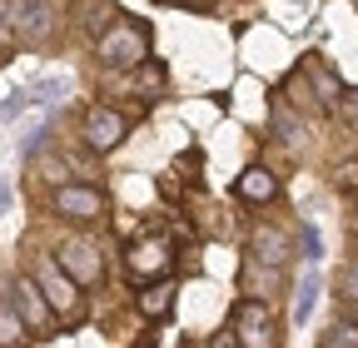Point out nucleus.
Masks as SVG:
<instances>
[{"instance_id":"nucleus-1","label":"nucleus","mask_w":358,"mask_h":348,"mask_svg":"<svg viewBox=\"0 0 358 348\" xmlns=\"http://www.w3.org/2000/svg\"><path fill=\"white\" fill-rule=\"evenodd\" d=\"M95 60L115 75H129L134 65L150 60V25L134 20V15H120L100 40H95Z\"/></svg>"},{"instance_id":"nucleus-2","label":"nucleus","mask_w":358,"mask_h":348,"mask_svg":"<svg viewBox=\"0 0 358 348\" xmlns=\"http://www.w3.org/2000/svg\"><path fill=\"white\" fill-rule=\"evenodd\" d=\"M25 274L40 284L45 303L55 309L60 324H80V319H85V289L55 264V254H30V269H25Z\"/></svg>"},{"instance_id":"nucleus-3","label":"nucleus","mask_w":358,"mask_h":348,"mask_svg":"<svg viewBox=\"0 0 358 348\" xmlns=\"http://www.w3.org/2000/svg\"><path fill=\"white\" fill-rule=\"evenodd\" d=\"M229 328H234L239 348H284L279 314H274V303H264V298H234Z\"/></svg>"},{"instance_id":"nucleus-4","label":"nucleus","mask_w":358,"mask_h":348,"mask_svg":"<svg viewBox=\"0 0 358 348\" xmlns=\"http://www.w3.org/2000/svg\"><path fill=\"white\" fill-rule=\"evenodd\" d=\"M50 214H55V219H65V224L90 229V224H100L105 214H110V199H105V189H100V184L70 180V184L50 189Z\"/></svg>"},{"instance_id":"nucleus-5","label":"nucleus","mask_w":358,"mask_h":348,"mask_svg":"<svg viewBox=\"0 0 358 348\" xmlns=\"http://www.w3.org/2000/svg\"><path fill=\"white\" fill-rule=\"evenodd\" d=\"M55 264L80 284V289H100L105 284V254L95 239H85V234H70L55 244Z\"/></svg>"},{"instance_id":"nucleus-6","label":"nucleus","mask_w":358,"mask_h":348,"mask_svg":"<svg viewBox=\"0 0 358 348\" xmlns=\"http://www.w3.org/2000/svg\"><path fill=\"white\" fill-rule=\"evenodd\" d=\"M174 269V244L164 234H140L129 249H124V274L134 284H155V279H169Z\"/></svg>"},{"instance_id":"nucleus-7","label":"nucleus","mask_w":358,"mask_h":348,"mask_svg":"<svg viewBox=\"0 0 358 348\" xmlns=\"http://www.w3.org/2000/svg\"><path fill=\"white\" fill-rule=\"evenodd\" d=\"M6 293H10V303H15L20 324L30 328V338H50V333L60 328L55 309H50V303H45V293H40V284H35L30 274H15V279L6 284Z\"/></svg>"},{"instance_id":"nucleus-8","label":"nucleus","mask_w":358,"mask_h":348,"mask_svg":"<svg viewBox=\"0 0 358 348\" xmlns=\"http://www.w3.org/2000/svg\"><path fill=\"white\" fill-rule=\"evenodd\" d=\"M124 135H129V115L115 110V105H90V110L80 115V140H85L90 154H110V150H120Z\"/></svg>"},{"instance_id":"nucleus-9","label":"nucleus","mask_w":358,"mask_h":348,"mask_svg":"<svg viewBox=\"0 0 358 348\" xmlns=\"http://www.w3.org/2000/svg\"><path fill=\"white\" fill-rule=\"evenodd\" d=\"M239 284V298H264V303H279L289 293V269H274V264H259V259L244 254V264L234 274Z\"/></svg>"},{"instance_id":"nucleus-10","label":"nucleus","mask_w":358,"mask_h":348,"mask_svg":"<svg viewBox=\"0 0 358 348\" xmlns=\"http://www.w3.org/2000/svg\"><path fill=\"white\" fill-rule=\"evenodd\" d=\"M244 254H249V259H259V264L289 269V259H294V239H289V229H284V224L259 219V224L249 229V239H244Z\"/></svg>"},{"instance_id":"nucleus-11","label":"nucleus","mask_w":358,"mask_h":348,"mask_svg":"<svg viewBox=\"0 0 358 348\" xmlns=\"http://www.w3.org/2000/svg\"><path fill=\"white\" fill-rule=\"evenodd\" d=\"M234 199H239V204H254V209L274 204V199H279V174L268 169V164H249L239 180H234Z\"/></svg>"},{"instance_id":"nucleus-12","label":"nucleus","mask_w":358,"mask_h":348,"mask_svg":"<svg viewBox=\"0 0 358 348\" xmlns=\"http://www.w3.org/2000/svg\"><path fill=\"white\" fill-rule=\"evenodd\" d=\"M274 135H279V145L289 154H303L308 150V124H303V115L289 100H274Z\"/></svg>"},{"instance_id":"nucleus-13","label":"nucleus","mask_w":358,"mask_h":348,"mask_svg":"<svg viewBox=\"0 0 358 348\" xmlns=\"http://www.w3.org/2000/svg\"><path fill=\"white\" fill-rule=\"evenodd\" d=\"M299 70L308 75V85H313V95H319V105H324V110H334V105L343 100V80H338V70H334V65H324L319 55H308Z\"/></svg>"},{"instance_id":"nucleus-14","label":"nucleus","mask_w":358,"mask_h":348,"mask_svg":"<svg viewBox=\"0 0 358 348\" xmlns=\"http://www.w3.org/2000/svg\"><path fill=\"white\" fill-rule=\"evenodd\" d=\"M134 309H140L150 324L169 319L174 314V284L169 279H155V284H140V298H134Z\"/></svg>"},{"instance_id":"nucleus-15","label":"nucleus","mask_w":358,"mask_h":348,"mask_svg":"<svg viewBox=\"0 0 358 348\" xmlns=\"http://www.w3.org/2000/svg\"><path fill=\"white\" fill-rule=\"evenodd\" d=\"M319 293H324V274L308 264V269H303V279L294 284V314H289L299 328L308 324V314H313V303H319Z\"/></svg>"},{"instance_id":"nucleus-16","label":"nucleus","mask_w":358,"mask_h":348,"mask_svg":"<svg viewBox=\"0 0 358 348\" xmlns=\"http://www.w3.org/2000/svg\"><path fill=\"white\" fill-rule=\"evenodd\" d=\"M129 80H134V95H140L145 105H150V100H159V95H164V85H169V75H164V65H159V60L134 65V70H129Z\"/></svg>"},{"instance_id":"nucleus-17","label":"nucleus","mask_w":358,"mask_h":348,"mask_svg":"<svg viewBox=\"0 0 358 348\" xmlns=\"http://www.w3.org/2000/svg\"><path fill=\"white\" fill-rule=\"evenodd\" d=\"M25 343H30V328L20 324V314H15L10 293L0 289V348H25Z\"/></svg>"},{"instance_id":"nucleus-18","label":"nucleus","mask_w":358,"mask_h":348,"mask_svg":"<svg viewBox=\"0 0 358 348\" xmlns=\"http://www.w3.org/2000/svg\"><path fill=\"white\" fill-rule=\"evenodd\" d=\"M115 20H120V6H115V0H80V25L95 35V40H100Z\"/></svg>"},{"instance_id":"nucleus-19","label":"nucleus","mask_w":358,"mask_h":348,"mask_svg":"<svg viewBox=\"0 0 358 348\" xmlns=\"http://www.w3.org/2000/svg\"><path fill=\"white\" fill-rule=\"evenodd\" d=\"M284 100H289L299 115H324V105H319V95H313V85H308L303 70H294V75L284 80Z\"/></svg>"},{"instance_id":"nucleus-20","label":"nucleus","mask_w":358,"mask_h":348,"mask_svg":"<svg viewBox=\"0 0 358 348\" xmlns=\"http://www.w3.org/2000/svg\"><path fill=\"white\" fill-rule=\"evenodd\" d=\"M65 90H70V80H65V75H40V80H30V85H25L30 105H55Z\"/></svg>"},{"instance_id":"nucleus-21","label":"nucleus","mask_w":358,"mask_h":348,"mask_svg":"<svg viewBox=\"0 0 358 348\" xmlns=\"http://www.w3.org/2000/svg\"><path fill=\"white\" fill-rule=\"evenodd\" d=\"M319 348H358V324H348V319H338V314H334V324L324 328Z\"/></svg>"},{"instance_id":"nucleus-22","label":"nucleus","mask_w":358,"mask_h":348,"mask_svg":"<svg viewBox=\"0 0 358 348\" xmlns=\"http://www.w3.org/2000/svg\"><path fill=\"white\" fill-rule=\"evenodd\" d=\"M334 298L338 303H358V259H348V264L334 274Z\"/></svg>"},{"instance_id":"nucleus-23","label":"nucleus","mask_w":358,"mask_h":348,"mask_svg":"<svg viewBox=\"0 0 358 348\" xmlns=\"http://www.w3.org/2000/svg\"><path fill=\"white\" fill-rule=\"evenodd\" d=\"M299 254L308 259V264H319V259H324V239H319L313 224H299Z\"/></svg>"},{"instance_id":"nucleus-24","label":"nucleus","mask_w":358,"mask_h":348,"mask_svg":"<svg viewBox=\"0 0 358 348\" xmlns=\"http://www.w3.org/2000/svg\"><path fill=\"white\" fill-rule=\"evenodd\" d=\"M334 110H338V119H343V124L353 129V135H358V90H343V100H338Z\"/></svg>"},{"instance_id":"nucleus-25","label":"nucleus","mask_w":358,"mask_h":348,"mask_svg":"<svg viewBox=\"0 0 358 348\" xmlns=\"http://www.w3.org/2000/svg\"><path fill=\"white\" fill-rule=\"evenodd\" d=\"M20 110H30V95H25V90H15L10 100H0V124H6V119H15Z\"/></svg>"},{"instance_id":"nucleus-26","label":"nucleus","mask_w":358,"mask_h":348,"mask_svg":"<svg viewBox=\"0 0 358 348\" xmlns=\"http://www.w3.org/2000/svg\"><path fill=\"white\" fill-rule=\"evenodd\" d=\"M10 50H15V25L6 20V10H0V60H10Z\"/></svg>"},{"instance_id":"nucleus-27","label":"nucleus","mask_w":358,"mask_h":348,"mask_svg":"<svg viewBox=\"0 0 358 348\" xmlns=\"http://www.w3.org/2000/svg\"><path fill=\"white\" fill-rule=\"evenodd\" d=\"M338 184H343V189H358V164H343V169H338Z\"/></svg>"},{"instance_id":"nucleus-28","label":"nucleus","mask_w":358,"mask_h":348,"mask_svg":"<svg viewBox=\"0 0 358 348\" xmlns=\"http://www.w3.org/2000/svg\"><path fill=\"white\" fill-rule=\"evenodd\" d=\"M214 348H239V343H234V328H224V333L214 338Z\"/></svg>"},{"instance_id":"nucleus-29","label":"nucleus","mask_w":358,"mask_h":348,"mask_svg":"<svg viewBox=\"0 0 358 348\" xmlns=\"http://www.w3.org/2000/svg\"><path fill=\"white\" fill-rule=\"evenodd\" d=\"M338 319H348V324H358V303H338Z\"/></svg>"},{"instance_id":"nucleus-30","label":"nucleus","mask_w":358,"mask_h":348,"mask_svg":"<svg viewBox=\"0 0 358 348\" xmlns=\"http://www.w3.org/2000/svg\"><path fill=\"white\" fill-rule=\"evenodd\" d=\"M10 209V184H0V214Z\"/></svg>"},{"instance_id":"nucleus-31","label":"nucleus","mask_w":358,"mask_h":348,"mask_svg":"<svg viewBox=\"0 0 358 348\" xmlns=\"http://www.w3.org/2000/svg\"><path fill=\"white\" fill-rule=\"evenodd\" d=\"M348 254H353V259H358V229H353V239H348Z\"/></svg>"},{"instance_id":"nucleus-32","label":"nucleus","mask_w":358,"mask_h":348,"mask_svg":"<svg viewBox=\"0 0 358 348\" xmlns=\"http://www.w3.org/2000/svg\"><path fill=\"white\" fill-rule=\"evenodd\" d=\"M185 6H194V10H204V6H214V0H185Z\"/></svg>"},{"instance_id":"nucleus-33","label":"nucleus","mask_w":358,"mask_h":348,"mask_svg":"<svg viewBox=\"0 0 358 348\" xmlns=\"http://www.w3.org/2000/svg\"><path fill=\"white\" fill-rule=\"evenodd\" d=\"M155 6H185V0H155Z\"/></svg>"},{"instance_id":"nucleus-34","label":"nucleus","mask_w":358,"mask_h":348,"mask_svg":"<svg viewBox=\"0 0 358 348\" xmlns=\"http://www.w3.org/2000/svg\"><path fill=\"white\" fill-rule=\"evenodd\" d=\"M353 229H358V204H353Z\"/></svg>"}]
</instances>
